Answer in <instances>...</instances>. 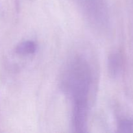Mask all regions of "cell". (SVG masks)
Here are the masks:
<instances>
[{
    "instance_id": "6da1fadb",
    "label": "cell",
    "mask_w": 133,
    "mask_h": 133,
    "mask_svg": "<svg viewBox=\"0 0 133 133\" xmlns=\"http://www.w3.org/2000/svg\"><path fill=\"white\" fill-rule=\"evenodd\" d=\"M66 88L74 100V122L75 128L83 130L87 114V96L90 83V70L82 61H76L66 74Z\"/></svg>"
},
{
    "instance_id": "3957f363",
    "label": "cell",
    "mask_w": 133,
    "mask_h": 133,
    "mask_svg": "<svg viewBox=\"0 0 133 133\" xmlns=\"http://www.w3.org/2000/svg\"><path fill=\"white\" fill-rule=\"evenodd\" d=\"M109 61V67L110 71L113 75H116L119 67V59L118 57V55L114 54L110 56Z\"/></svg>"
},
{
    "instance_id": "7a4b0ae2",
    "label": "cell",
    "mask_w": 133,
    "mask_h": 133,
    "mask_svg": "<svg viewBox=\"0 0 133 133\" xmlns=\"http://www.w3.org/2000/svg\"><path fill=\"white\" fill-rule=\"evenodd\" d=\"M36 49V45L32 41H25L18 45L16 51L19 55H30L35 53Z\"/></svg>"
}]
</instances>
